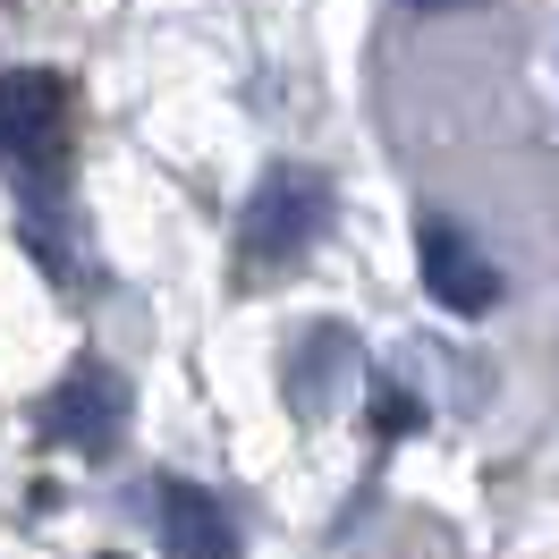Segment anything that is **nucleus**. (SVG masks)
<instances>
[{"instance_id": "7ed1b4c3", "label": "nucleus", "mask_w": 559, "mask_h": 559, "mask_svg": "<svg viewBox=\"0 0 559 559\" xmlns=\"http://www.w3.org/2000/svg\"><path fill=\"white\" fill-rule=\"evenodd\" d=\"M128 407H136L128 373H110V365L85 356L69 382L43 399V432H51L60 450H76V457H110L119 441H128Z\"/></svg>"}, {"instance_id": "423d86ee", "label": "nucleus", "mask_w": 559, "mask_h": 559, "mask_svg": "<svg viewBox=\"0 0 559 559\" xmlns=\"http://www.w3.org/2000/svg\"><path fill=\"white\" fill-rule=\"evenodd\" d=\"M416 9H466V0H416Z\"/></svg>"}, {"instance_id": "f257e3e1", "label": "nucleus", "mask_w": 559, "mask_h": 559, "mask_svg": "<svg viewBox=\"0 0 559 559\" xmlns=\"http://www.w3.org/2000/svg\"><path fill=\"white\" fill-rule=\"evenodd\" d=\"M0 170L17 178L35 212H60V170H69V85L51 69H0Z\"/></svg>"}, {"instance_id": "0eeeda50", "label": "nucleus", "mask_w": 559, "mask_h": 559, "mask_svg": "<svg viewBox=\"0 0 559 559\" xmlns=\"http://www.w3.org/2000/svg\"><path fill=\"white\" fill-rule=\"evenodd\" d=\"M103 559H119V551H103Z\"/></svg>"}, {"instance_id": "f03ea898", "label": "nucleus", "mask_w": 559, "mask_h": 559, "mask_svg": "<svg viewBox=\"0 0 559 559\" xmlns=\"http://www.w3.org/2000/svg\"><path fill=\"white\" fill-rule=\"evenodd\" d=\"M322 229H331V178L280 162V170L254 178V195H246V212H238V254L254 272H280V263H297Z\"/></svg>"}, {"instance_id": "39448f33", "label": "nucleus", "mask_w": 559, "mask_h": 559, "mask_svg": "<svg viewBox=\"0 0 559 559\" xmlns=\"http://www.w3.org/2000/svg\"><path fill=\"white\" fill-rule=\"evenodd\" d=\"M153 525H162L170 559H238L229 500L204 491V484H187V475H162V484H153Z\"/></svg>"}, {"instance_id": "20e7f679", "label": "nucleus", "mask_w": 559, "mask_h": 559, "mask_svg": "<svg viewBox=\"0 0 559 559\" xmlns=\"http://www.w3.org/2000/svg\"><path fill=\"white\" fill-rule=\"evenodd\" d=\"M416 263H424V297L450 306V314H491L509 297L500 263L475 246V229H457L450 212H424L416 221Z\"/></svg>"}]
</instances>
